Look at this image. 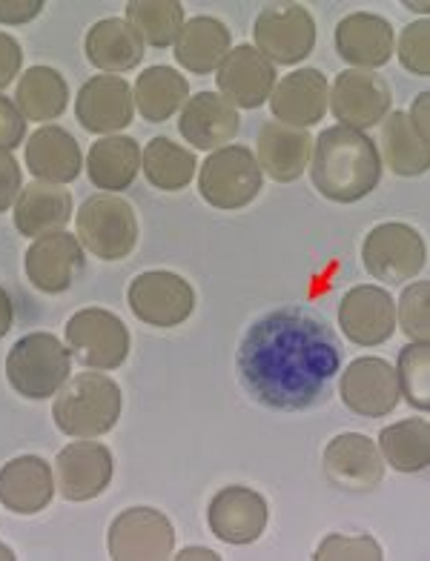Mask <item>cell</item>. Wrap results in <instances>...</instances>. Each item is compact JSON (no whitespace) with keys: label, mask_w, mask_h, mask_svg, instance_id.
<instances>
[{"label":"cell","mask_w":430,"mask_h":561,"mask_svg":"<svg viewBox=\"0 0 430 561\" xmlns=\"http://www.w3.org/2000/svg\"><path fill=\"white\" fill-rule=\"evenodd\" d=\"M215 72L218 95L227 98L236 110H259L268 104L275 87V67L250 44L230 49Z\"/></svg>","instance_id":"obj_20"},{"label":"cell","mask_w":430,"mask_h":561,"mask_svg":"<svg viewBox=\"0 0 430 561\" xmlns=\"http://www.w3.org/2000/svg\"><path fill=\"white\" fill-rule=\"evenodd\" d=\"M316 561H382L385 553L373 536L362 533V536H344V533H333L327 536L319 547H316Z\"/></svg>","instance_id":"obj_39"},{"label":"cell","mask_w":430,"mask_h":561,"mask_svg":"<svg viewBox=\"0 0 430 561\" xmlns=\"http://www.w3.org/2000/svg\"><path fill=\"white\" fill-rule=\"evenodd\" d=\"M126 23L149 46L167 49V46H176L181 30H184V7L179 0H129Z\"/></svg>","instance_id":"obj_36"},{"label":"cell","mask_w":430,"mask_h":561,"mask_svg":"<svg viewBox=\"0 0 430 561\" xmlns=\"http://www.w3.org/2000/svg\"><path fill=\"white\" fill-rule=\"evenodd\" d=\"M23 67V49L15 37L0 32V92L15 81Z\"/></svg>","instance_id":"obj_43"},{"label":"cell","mask_w":430,"mask_h":561,"mask_svg":"<svg viewBox=\"0 0 430 561\" xmlns=\"http://www.w3.org/2000/svg\"><path fill=\"white\" fill-rule=\"evenodd\" d=\"M83 156L78 140L55 124H46L30 135L26 144V170L46 184H72L81 175Z\"/></svg>","instance_id":"obj_26"},{"label":"cell","mask_w":430,"mask_h":561,"mask_svg":"<svg viewBox=\"0 0 430 561\" xmlns=\"http://www.w3.org/2000/svg\"><path fill=\"white\" fill-rule=\"evenodd\" d=\"M142 170V149L138 140L126 135H106L95 140L87 158V175H90L95 190H104L106 195H118L133 186Z\"/></svg>","instance_id":"obj_29"},{"label":"cell","mask_w":430,"mask_h":561,"mask_svg":"<svg viewBox=\"0 0 430 561\" xmlns=\"http://www.w3.org/2000/svg\"><path fill=\"white\" fill-rule=\"evenodd\" d=\"M26 278L37 293L60 296L75 284L78 273L83 270V247L69 232H49L35 238V244L26 250Z\"/></svg>","instance_id":"obj_19"},{"label":"cell","mask_w":430,"mask_h":561,"mask_svg":"<svg viewBox=\"0 0 430 561\" xmlns=\"http://www.w3.org/2000/svg\"><path fill=\"white\" fill-rule=\"evenodd\" d=\"M362 264L376 280L399 287L422 273L428 264V247L425 238L408 224H378L364 238Z\"/></svg>","instance_id":"obj_7"},{"label":"cell","mask_w":430,"mask_h":561,"mask_svg":"<svg viewBox=\"0 0 430 561\" xmlns=\"http://www.w3.org/2000/svg\"><path fill=\"white\" fill-rule=\"evenodd\" d=\"M252 37L273 67H296L316 46V21L302 3H268L256 18Z\"/></svg>","instance_id":"obj_8"},{"label":"cell","mask_w":430,"mask_h":561,"mask_svg":"<svg viewBox=\"0 0 430 561\" xmlns=\"http://www.w3.org/2000/svg\"><path fill=\"white\" fill-rule=\"evenodd\" d=\"M396 381H399V396H405L414 410L428 413L430 410V347L410 341L399 353L396 364Z\"/></svg>","instance_id":"obj_37"},{"label":"cell","mask_w":430,"mask_h":561,"mask_svg":"<svg viewBox=\"0 0 430 561\" xmlns=\"http://www.w3.org/2000/svg\"><path fill=\"white\" fill-rule=\"evenodd\" d=\"M67 347L87 369L110 373L129 355V330L115 312L87 307L67 321Z\"/></svg>","instance_id":"obj_9"},{"label":"cell","mask_w":430,"mask_h":561,"mask_svg":"<svg viewBox=\"0 0 430 561\" xmlns=\"http://www.w3.org/2000/svg\"><path fill=\"white\" fill-rule=\"evenodd\" d=\"M405 7H408L410 12H414V9H416V12H422V15H428L430 3H425V0H422V3H405Z\"/></svg>","instance_id":"obj_49"},{"label":"cell","mask_w":430,"mask_h":561,"mask_svg":"<svg viewBox=\"0 0 430 561\" xmlns=\"http://www.w3.org/2000/svg\"><path fill=\"white\" fill-rule=\"evenodd\" d=\"M391 104H394L391 83L367 69H344L327 95V106L333 110L336 121L357 133H367L382 124L391 112Z\"/></svg>","instance_id":"obj_11"},{"label":"cell","mask_w":430,"mask_h":561,"mask_svg":"<svg viewBox=\"0 0 430 561\" xmlns=\"http://www.w3.org/2000/svg\"><path fill=\"white\" fill-rule=\"evenodd\" d=\"M106 547L112 561H161L172 556L176 530L161 510L129 507L110 525Z\"/></svg>","instance_id":"obj_12"},{"label":"cell","mask_w":430,"mask_h":561,"mask_svg":"<svg viewBox=\"0 0 430 561\" xmlns=\"http://www.w3.org/2000/svg\"><path fill=\"white\" fill-rule=\"evenodd\" d=\"M121 387L104 373H78L60 387L53 404L55 427L69 438H98L121 419Z\"/></svg>","instance_id":"obj_3"},{"label":"cell","mask_w":430,"mask_h":561,"mask_svg":"<svg viewBox=\"0 0 430 561\" xmlns=\"http://www.w3.org/2000/svg\"><path fill=\"white\" fill-rule=\"evenodd\" d=\"M18 556H15V550H12V547H7V545H0V561H15Z\"/></svg>","instance_id":"obj_48"},{"label":"cell","mask_w":430,"mask_h":561,"mask_svg":"<svg viewBox=\"0 0 430 561\" xmlns=\"http://www.w3.org/2000/svg\"><path fill=\"white\" fill-rule=\"evenodd\" d=\"M55 495L53 467L41 456H18L0 467V504L15 516H35Z\"/></svg>","instance_id":"obj_23"},{"label":"cell","mask_w":430,"mask_h":561,"mask_svg":"<svg viewBox=\"0 0 430 561\" xmlns=\"http://www.w3.org/2000/svg\"><path fill=\"white\" fill-rule=\"evenodd\" d=\"M23 190V175L12 152L0 149V213H7L9 207H15L18 195Z\"/></svg>","instance_id":"obj_42"},{"label":"cell","mask_w":430,"mask_h":561,"mask_svg":"<svg viewBox=\"0 0 430 561\" xmlns=\"http://www.w3.org/2000/svg\"><path fill=\"white\" fill-rule=\"evenodd\" d=\"M75 238L101 261H124L138 244V218L118 195H92L75 215Z\"/></svg>","instance_id":"obj_5"},{"label":"cell","mask_w":430,"mask_h":561,"mask_svg":"<svg viewBox=\"0 0 430 561\" xmlns=\"http://www.w3.org/2000/svg\"><path fill=\"white\" fill-rule=\"evenodd\" d=\"M430 92H422V95H416L414 106H410V112H405L410 121V126L416 129V135L422 140H428V129H430Z\"/></svg>","instance_id":"obj_45"},{"label":"cell","mask_w":430,"mask_h":561,"mask_svg":"<svg viewBox=\"0 0 430 561\" xmlns=\"http://www.w3.org/2000/svg\"><path fill=\"white\" fill-rule=\"evenodd\" d=\"M394 26L382 15L353 12V15L341 18L339 26H336V53L350 67L373 72L394 58Z\"/></svg>","instance_id":"obj_21"},{"label":"cell","mask_w":430,"mask_h":561,"mask_svg":"<svg viewBox=\"0 0 430 561\" xmlns=\"http://www.w3.org/2000/svg\"><path fill=\"white\" fill-rule=\"evenodd\" d=\"M313 186L333 204H357L382 181V158L376 140L348 126H330L313 140Z\"/></svg>","instance_id":"obj_2"},{"label":"cell","mask_w":430,"mask_h":561,"mask_svg":"<svg viewBox=\"0 0 430 561\" xmlns=\"http://www.w3.org/2000/svg\"><path fill=\"white\" fill-rule=\"evenodd\" d=\"M261 184H264V172L252 156V149L247 147L227 144V147L215 149L213 156L201 163V198L207 201L210 207L224 209V213L250 207L252 201L259 198Z\"/></svg>","instance_id":"obj_6"},{"label":"cell","mask_w":430,"mask_h":561,"mask_svg":"<svg viewBox=\"0 0 430 561\" xmlns=\"http://www.w3.org/2000/svg\"><path fill=\"white\" fill-rule=\"evenodd\" d=\"M321 465L327 481L344 493H371L385 479V458L362 433H341L330 438Z\"/></svg>","instance_id":"obj_14"},{"label":"cell","mask_w":430,"mask_h":561,"mask_svg":"<svg viewBox=\"0 0 430 561\" xmlns=\"http://www.w3.org/2000/svg\"><path fill=\"white\" fill-rule=\"evenodd\" d=\"M83 53L92 67L106 75H121L135 69L144 60L142 35L121 18H104L92 23L83 37Z\"/></svg>","instance_id":"obj_27"},{"label":"cell","mask_w":430,"mask_h":561,"mask_svg":"<svg viewBox=\"0 0 430 561\" xmlns=\"http://www.w3.org/2000/svg\"><path fill=\"white\" fill-rule=\"evenodd\" d=\"M126 304L138 321L158 330L181 327L195 310V289L179 273L167 270H149L135 275L126 289Z\"/></svg>","instance_id":"obj_10"},{"label":"cell","mask_w":430,"mask_h":561,"mask_svg":"<svg viewBox=\"0 0 430 561\" xmlns=\"http://www.w3.org/2000/svg\"><path fill=\"white\" fill-rule=\"evenodd\" d=\"M341 404L362 419H385L399 407L396 369L385 358H357L341 376Z\"/></svg>","instance_id":"obj_16"},{"label":"cell","mask_w":430,"mask_h":561,"mask_svg":"<svg viewBox=\"0 0 430 561\" xmlns=\"http://www.w3.org/2000/svg\"><path fill=\"white\" fill-rule=\"evenodd\" d=\"M378 453L399 473H422L430 465V424L425 419L396 421L378 433Z\"/></svg>","instance_id":"obj_34"},{"label":"cell","mask_w":430,"mask_h":561,"mask_svg":"<svg viewBox=\"0 0 430 561\" xmlns=\"http://www.w3.org/2000/svg\"><path fill=\"white\" fill-rule=\"evenodd\" d=\"M179 561H193V559H207V561H218L222 556L213 553V550H207V547H184L179 556H176Z\"/></svg>","instance_id":"obj_47"},{"label":"cell","mask_w":430,"mask_h":561,"mask_svg":"<svg viewBox=\"0 0 430 561\" xmlns=\"http://www.w3.org/2000/svg\"><path fill=\"white\" fill-rule=\"evenodd\" d=\"M15 106L26 121H58L69 106L67 78L53 67H30L18 81Z\"/></svg>","instance_id":"obj_33"},{"label":"cell","mask_w":430,"mask_h":561,"mask_svg":"<svg viewBox=\"0 0 430 561\" xmlns=\"http://www.w3.org/2000/svg\"><path fill=\"white\" fill-rule=\"evenodd\" d=\"M142 170L161 193H179L193 181L199 161L190 149L170 138H152L142 152Z\"/></svg>","instance_id":"obj_35"},{"label":"cell","mask_w":430,"mask_h":561,"mask_svg":"<svg viewBox=\"0 0 430 561\" xmlns=\"http://www.w3.org/2000/svg\"><path fill=\"white\" fill-rule=\"evenodd\" d=\"M268 502L252 488L230 484L213 495L207 507V525L215 539L224 545L245 547L261 539L268 527Z\"/></svg>","instance_id":"obj_17"},{"label":"cell","mask_w":430,"mask_h":561,"mask_svg":"<svg viewBox=\"0 0 430 561\" xmlns=\"http://www.w3.org/2000/svg\"><path fill=\"white\" fill-rule=\"evenodd\" d=\"M339 327L359 347H378L396 333V301L385 287L362 284L344 293L339 304Z\"/></svg>","instance_id":"obj_15"},{"label":"cell","mask_w":430,"mask_h":561,"mask_svg":"<svg viewBox=\"0 0 430 561\" xmlns=\"http://www.w3.org/2000/svg\"><path fill=\"white\" fill-rule=\"evenodd\" d=\"M115 458L92 438L67 444L55 458V488L67 502H92L112 484Z\"/></svg>","instance_id":"obj_13"},{"label":"cell","mask_w":430,"mask_h":561,"mask_svg":"<svg viewBox=\"0 0 430 561\" xmlns=\"http://www.w3.org/2000/svg\"><path fill=\"white\" fill-rule=\"evenodd\" d=\"M378 158L387 170L401 178L425 175L430 170V147L428 140L416 135L410 126L408 115L399 110L387 112L382 121V133H378Z\"/></svg>","instance_id":"obj_31"},{"label":"cell","mask_w":430,"mask_h":561,"mask_svg":"<svg viewBox=\"0 0 430 561\" xmlns=\"http://www.w3.org/2000/svg\"><path fill=\"white\" fill-rule=\"evenodd\" d=\"M190 98V83L184 75L172 67H149L138 75V83L133 89V101L138 106V115L149 124H163L170 121Z\"/></svg>","instance_id":"obj_32"},{"label":"cell","mask_w":430,"mask_h":561,"mask_svg":"<svg viewBox=\"0 0 430 561\" xmlns=\"http://www.w3.org/2000/svg\"><path fill=\"white\" fill-rule=\"evenodd\" d=\"M179 129L186 144L207 152V149L227 147L236 138L241 129V115L218 92H199V95L186 98Z\"/></svg>","instance_id":"obj_24"},{"label":"cell","mask_w":430,"mask_h":561,"mask_svg":"<svg viewBox=\"0 0 430 561\" xmlns=\"http://www.w3.org/2000/svg\"><path fill=\"white\" fill-rule=\"evenodd\" d=\"M236 369L256 404L298 413L327 399L341 369V344L319 312L279 307L252 321L238 344Z\"/></svg>","instance_id":"obj_1"},{"label":"cell","mask_w":430,"mask_h":561,"mask_svg":"<svg viewBox=\"0 0 430 561\" xmlns=\"http://www.w3.org/2000/svg\"><path fill=\"white\" fill-rule=\"evenodd\" d=\"M230 49V30L218 18L199 15L184 21V30L176 41V60L186 72L210 75L222 67Z\"/></svg>","instance_id":"obj_30"},{"label":"cell","mask_w":430,"mask_h":561,"mask_svg":"<svg viewBox=\"0 0 430 561\" xmlns=\"http://www.w3.org/2000/svg\"><path fill=\"white\" fill-rule=\"evenodd\" d=\"M44 0H0V23L7 26H23L35 21L44 12Z\"/></svg>","instance_id":"obj_44"},{"label":"cell","mask_w":430,"mask_h":561,"mask_svg":"<svg viewBox=\"0 0 430 561\" xmlns=\"http://www.w3.org/2000/svg\"><path fill=\"white\" fill-rule=\"evenodd\" d=\"M72 215V195L60 184L32 181L21 190L15 201V227L21 236L41 238L60 232Z\"/></svg>","instance_id":"obj_28"},{"label":"cell","mask_w":430,"mask_h":561,"mask_svg":"<svg viewBox=\"0 0 430 561\" xmlns=\"http://www.w3.org/2000/svg\"><path fill=\"white\" fill-rule=\"evenodd\" d=\"M327 95H330V87L319 69H296L275 83L268 104L279 124L307 129L325 118Z\"/></svg>","instance_id":"obj_22"},{"label":"cell","mask_w":430,"mask_h":561,"mask_svg":"<svg viewBox=\"0 0 430 561\" xmlns=\"http://www.w3.org/2000/svg\"><path fill=\"white\" fill-rule=\"evenodd\" d=\"M75 118L92 135H115L133 124V87L121 75H95L75 98Z\"/></svg>","instance_id":"obj_18"},{"label":"cell","mask_w":430,"mask_h":561,"mask_svg":"<svg viewBox=\"0 0 430 561\" xmlns=\"http://www.w3.org/2000/svg\"><path fill=\"white\" fill-rule=\"evenodd\" d=\"M399 60L401 67L408 69L416 78H428L430 75V23L414 21L408 23L399 35Z\"/></svg>","instance_id":"obj_40"},{"label":"cell","mask_w":430,"mask_h":561,"mask_svg":"<svg viewBox=\"0 0 430 561\" xmlns=\"http://www.w3.org/2000/svg\"><path fill=\"white\" fill-rule=\"evenodd\" d=\"M72 373V353L53 333H32L15 341L7 358L9 387L30 401L58 396Z\"/></svg>","instance_id":"obj_4"},{"label":"cell","mask_w":430,"mask_h":561,"mask_svg":"<svg viewBox=\"0 0 430 561\" xmlns=\"http://www.w3.org/2000/svg\"><path fill=\"white\" fill-rule=\"evenodd\" d=\"M12 321H15V307H12L7 289L0 287V339L12 330Z\"/></svg>","instance_id":"obj_46"},{"label":"cell","mask_w":430,"mask_h":561,"mask_svg":"<svg viewBox=\"0 0 430 561\" xmlns=\"http://www.w3.org/2000/svg\"><path fill=\"white\" fill-rule=\"evenodd\" d=\"M396 324L408 341L428 344L430 339V284L428 280H414L405 287L399 304H396Z\"/></svg>","instance_id":"obj_38"},{"label":"cell","mask_w":430,"mask_h":561,"mask_svg":"<svg viewBox=\"0 0 430 561\" xmlns=\"http://www.w3.org/2000/svg\"><path fill=\"white\" fill-rule=\"evenodd\" d=\"M26 138V118L15 106V101L7 95H0V149L12 152Z\"/></svg>","instance_id":"obj_41"},{"label":"cell","mask_w":430,"mask_h":561,"mask_svg":"<svg viewBox=\"0 0 430 561\" xmlns=\"http://www.w3.org/2000/svg\"><path fill=\"white\" fill-rule=\"evenodd\" d=\"M313 156V135L307 129H293L279 121L261 126L256 140V161L279 184H293L305 175Z\"/></svg>","instance_id":"obj_25"}]
</instances>
